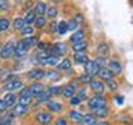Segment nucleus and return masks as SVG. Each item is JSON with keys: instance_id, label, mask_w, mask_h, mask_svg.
Instances as JSON below:
<instances>
[{"instance_id": "a19ab883", "label": "nucleus", "mask_w": 133, "mask_h": 125, "mask_svg": "<svg viewBox=\"0 0 133 125\" xmlns=\"http://www.w3.org/2000/svg\"><path fill=\"white\" fill-rule=\"evenodd\" d=\"M68 29H69V31H75V29H78V24L75 22L74 20L69 21V22H68Z\"/></svg>"}, {"instance_id": "cd10ccee", "label": "nucleus", "mask_w": 133, "mask_h": 125, "mask_svg": "<svg viewBox=\"0 0 133 125\" xmlns=\"http://www.w3.org/2000/svg\"><path fill=\"white\" fill-rule=\"evenodd\" d=\"M47 107H49V110L50 111H61L62 110V106L60 103H57V102H49L47 103Z\"/></svg>"}, {"instance_id": "f704fd0d", "label": "nucleus", "mask_w": 133, "mask_h": 125, "mask_svg": "<svg viewBox=\"0 0 133 125\" xmlns=\"http://www.w3.org/2000/svg\"><path fill=\"white\" fill-rule=\"evenodd\" d=\"M19 97H32V93L29 90V88H22V90L19 92Z\"/></svg>"}, {"instance_id": "c756f323", "label": "nucleus", "mask_w": 133, "mask_h": 125, "mask_svg": "<svg viewBox=\"0 0 133 125\" xmlns=\"http://www.w3.org/2000/svg\"><path fill=\"white\" fill-rule=\"evenodd\" d=\"M58 68L60 70H69L71 68V61L68 60V58H62V60L58 63Z\"/></svg>"}, {"instance_id": "58836bf2", "label": "nucleus", "mask_w": 133, "mask_h": 125, "mask_svg": "<svg viewBox=\"0 0 133 125\" xmlns=\"http://www.w3.org/2000/svg\"><path fill=\"white\" fill-rule=\"evenodd\" d=\"M32 97H19V104H22V106H28L29 103H31Z\"/></svg>"}, {"instance_id": "5701e85b", "label": "nucleus", "mask_w": 133, "mask_h": 125, "mask_svg": "<svg viewBox=\"0 0 133 125\" xmlns=\"http://www.w3.org/2000/svg\"><path fill=\"white\" fill-rule=\"evenodd\" d=\"M83 36H85L83 31H76L72 36H71V42H72L74 45L78 43V42H82V40H83Z\"/></svg>"}, {"instance_id": "423d86ee", "label": "nucleus", "mask_w": 133, "mask_h": 125, "mask_svg": "<svg viewBox=\"0 0 133 125\" xmlns=\"http://www.w3.org/2000/svg\"><path fill=\"white\" fill-rule=\"evenodd\" d=\"M29 90H31V93H32V97H39L40 95L44 93V86L42 85V83H32V85L29 86Z\"/></svg>"}, {"instance_id": "9b49d317", "label": "nucleus", "mask_w": 133, "mask_h": 125, "mask_svg": "<svg viewBox=\"0 0 133 125\" xmlns=\"http://www.w3.org/2000/svg\"><path fill=\"white\" fill-rule=\"evenodd\" d=\"M51 114H49V113H44V111H42L39 113V114L36 115V120L39 121L40 124H49L50 121H51Z\"/></svg>"}, {"instance_id": "6e6d98bb", "label": "nucleus", "mask_w": 133, "mask_h": 125, "mask_svg": "<svg viewBox=\"0 0 133 125\" xmlns=\"http://www.w3.org/2000/svg\"><path fill=\"white\" fill-rule=\"evenodd\" d=\"M2 47H3V46H2V45H0V52H2Z\"/></svg>"}, {"instance_id": "393cba45", "label": "nucleus", "mask_w": 133, "mask_h": 125, "mask_svg": "<svg viewBox=\"0 0 133 125\" xmlns=\"http://www.w3.org/2000/svg\"><path fill=\"white\" fill-rule=\"evenodd\" d=\"M93 114H94L96 117H101V118H104V117L108 115V108H107V106H105V107L96 108V110H93Z\"/></svg>"}, {"instance_id": "c03bdc74", "label": "nucleus", "mask_w": 133, "mask_h": 125, "mask_svg": "<svg viewBox=\"0 0 133 125\" xmlns=\"http://www.w3.org/2000/svg\"><path fill=\"white\" fill-rule=\"evenodd\" d=\"M81 102H82V100L78 99V97H72V99H71V104H72V106H76V104H79Z\"/></svg>"}, {"instance_id": "4be33fe9", "label": "nucleus", "mask_w": 133, "mask_h": 125, "mask_svg": "<svg viewBox=\"0 0 133 125\" xmlns=\"http://www.w3.org/2000/svg\"><path fill=\"white\" fill-rule=\"evenodd\" d=\"M25 53H26V47L22 45V42H18L17 43V49H15V56L22 57V56H25Z\"/></svg>"}, {"instance_id": "7ed1b4c3", "label": "nucleus", "mask_w": 133, "mask_h": 125, "mask_svg": "<svg viewBox=\"0 0 133 125\" xmlns=\"http://www.w3.org/2000/svg\"><path fill=\"white\" fill-rule=\"evenodd\" d=\"M22 86V82L19 81V79H17L15 77H10L8 78V81L6 82V86H4V89L8 90L10 93H12V90L18 89V88Z\"/></svg>"}, {"instance_id": "c85d7f7f", "label": "nucleus", "mask_w": 133, "mask_h": 125, "mask_svg": "<svg viewBox=\"0 0 133 125\" xmlns=\"http://www.w3.org/2000/svg\"><path fill=\"white\" fill-rule=\"evenodd\" d=\"M108 45H105V43H103V45H100L98 47H97V50H98V54H100V57H105L107 54H108Z\"/></svg>"}, {"instance_id": "ddd939ff", "label": "nucleus", "mask_w": 133, "mask_h": 125, "mask_svg": "<svg viewBox=\"0 0 133 125\" xmlns=\"http://www.w3.org/2000/svg\"><path fill=\"white\" fill-rule=\"evenodd\" d=\"M26 110H28V106H22V104H14L12 106V114L14 115H22L24 113H26Z\"/></svg>"}, {"instance_id": "2f4dec72", "label": "nucleus", "mask_w": 133, "mask_h": 125, "mask_svg": "<svg viewBox=\"0 0 133 125\" xmlns=\"http://www.w3.org/2000/svg\"><path fill=\"white\" fill-rule=\"evenodd\" d=\"M50 97H51V95H50L49 92H44V93H43V95H40L37 99H39V102H40V103H43V102L49 103V102H50Z\"/></svg>"}, {"instance_id": "f3484780", "label": "nucleus", "mask_w": 133, "mask_h": 125, "mask_svg": "<svg viewBox=\"0 0 133 125\" xmlns=\"http://www.w3.org/2000/svg\"><path fill=\"white\" fill-rule=\"evenodd\" d=\"M40 63H42L43 65H58V57H56V56H49V57L43 58Z\"/></svg>"}, {"instance_id": "473e14b6", "label": "nucleus", "mask_w": 133, "mask_h": 125, "mask_svg": "<svg viewBox=\"0 0 133 125\" xmlns=\"http://www.w3.org/2000/svg\"><path fill=\"white\" fill-rule=\"evenodd\" d=\"M44 24H46V18H44V17H37L36 21H35V27L36 28H43Z\"/></svg>"}, {"instance_id": "aec40b11", "label": "nucleus", "mask_w": 133, "mask_h": 125, "mask_svg": "<svg viewBox=\"0 0 133 125\" xmlns=\"http://www.w3.org/2000/svg\"><path fill=\"white\" fill-rule=\"evenodd\" d=\"M69 117H71V120L75 121V122H82V121H83V117H85V115H83L82 113L74 110V111L69 113Z\"/></svg>"}, {"instance_id": "3c124183", "label": "nucleus", "mask_w": 133, "mask_h": 125, "mask_svg": "<svg viewBox=\"0 0 133 125\" xmlns=\"http://www.w3.org/2000/svg\"><path fill=\"white\" fill-rule=\"evenodd\" d=\"M116 103H118V104H122V103H123V97L118 96V97H116Z\"/></svg>"}, {"instance_id": "dca6fc26", "label": "nucleus", "mask_w": 133, "mask_h": 125, "mask_svg": "<svg viewBox=\"0 0 133 125\" xmlns=\"http://www.w3.org/2000/svg\"><path fill=\"white\" fill-rule=\"evenodd\" d=\"M21 42H22V45H24L25 47H26V50H28L29 47H32V46H35V45L37 43V38L29 36V38H25V39H22Z\"/></svg>"}, {"instance_id": "b1692460", "label": "nucleus", "mask_w": 133, "mask_h": 125, "mask_svg": "<svg viewBox=\"0 0 133 125\" xmlns=\"http://www.w3.org/2000/svg\"><path fill=\"white\" fill-rule=\"evenodd\" d=\"M25 25H26V22H25V20L21 18V17H17V18L14 20V28L18 29V31H22V29L25 28Z\"/></svg>"}, {"instance_id": "72a5a7b5", "label": "nucleus", "mask_w": 133, "mask_h": 125, "mask_svg": "<svg viewBox=\"0 0 133 125\" xmlns=\"http://www.w3.org/2000/svg\"><path fill=\"white\" fill-rule=\"evenodd\" d=\"M47 92H49L51 96H54V95H60L61 92H62V89H61L60 86H51V88H49Z\"/></svg>"}, {"instance_id": "4c0bfd02", "label": "nucleus", "mask_w": 133, "mask_h": 125, "mask_svg": "<svg viewBox=\"0 0 133 125\" xmlns=\"http://www.w3.org/2000/svg\"><path fill=\"white\" fill-rule=\"evenodd\" d=\"M107 85H108V88H110L111 90H115L116 88H118V83H116L114 79H110V81H107Z\"/></svg>"}, {"instance_id": "f8f14e48", "label": "nucleus", "mask_w": 133, "mask_h": 125, "mask_svg": "<svg viewBox=\"0 0 133 125\" xmlns=\"http://www.w3.org/2000/svg\"><path fill=\"white\" fill-rule=\"evenodd\" d=\"M86 49H87L86 40H82V42H78V43L72 45V50H74L75 53H85Z\"/></svg>"}, {"instance_id": "a878e982", "label": "nucleus", "mask_w": 133, "mask_h": 125, "mask_svg": "<svg viewBox=\"0 0 133 125\" xmlns=\"http://www.w3.org/2000/svg\"><path fill=\"white\" fill-rule=\"evenodd\" d=\"M57 31L60 35H65L66 31H68V22H66V21H61V22L57 25Z\"/></svg>"}, {"instance_id": "c9c22d12", "label": "nucleus", "mask_w": 133, "mask_h": 125, "mask_svg": "<svg viewBox=\"0 0 133 125\" xmlns=\"http://www.w3.org/2000/svg\"><path fill=\"white\" fill-rule=\"evenodd\" d=\"M79 81H81V82H83V83H90L91 81H93V78H91L90 75L85 74V75H82V77L79 78Z\"/></svg>"}, {"instance_id": "4d7b16f0", "label": "nucleus", "mask_w": 133, "mask_h": 125, "mask_svg": "<svg viewBox=\"0 0 133 125\" xmlns=\"http://www.w3.org/2000/svg\"><path fill=\"white\" fill-rule=\"evenodd\" d=\"M40 125H49V124H40Z\"/></svg>"}, {"instance_id": "f257e3e1", "label": "nucleus", "mask_w": 133, "mask_h": 125, "mask_svg": "<svg viewBox=\"0 0 133 125\" xmlns=\"http://www.w3.org/2000/svg\"><path fill=\"white\" fill-rule=\"evenodd\" d=\"M15 49H17V43L14 40H8L6 45L2 47L0 52V57L2 58H8L11 56H15Z\"/></svg>"}, {"instance_id": "e433bc0d", "label": "nucleus", "mask_w": 133, "mask_h": 125, "mask_svg": "<svg viewBox=\"0 0 133 125\" xmlns=\"http://www.w3.org/2000/svg\"><path fill=\"white\" fill-rule=\"evenodd\" d=\"M56 15H57V8H56V7H49V8H47V17H50V18H54Z\"/></svg>"}, {"instance_id": "0eeeda50", "label": "nucleus", "mask_w": 133, "mask_h": 125, "mask_svg": "<svg viewBox=\"0 0 133 125\" xmlns=\"http://www.w3.org/2000/svg\"><path fill=\"white\" fill-rule=\"evenodd\" d=\"M90 88H91V90H93L96 95H103L104 83L101 81H96V79H93V81L90 82Z\"/></svg>"}, {"instance_id": "603ef678", "label": "nucleus", "mask_w": 133, "mask_h": 125, "mask_svg": "<svg viewBox=\"0 0 133 125\" xmlns=\"http://www.w3.org/2000/svg\"><path fill=\"white\" fill-rule=\"evenodd\" d=\"M37 46H39V49H46V47H47V45H46V43H39Z\"/></svg>"}, {"instance_id": "bb28decb", "label": "nucleus", "mask_w": 133, "mask_h": 125, "mask_svg": "<svg viewBox=\"0 0 133 125\" xmlns=\"http://www.w3.org/2000/svg\"><path fill=\"white\" fill-rule=\"evenodd\" d=\"M24 20H25V22H26V24H33V22H35V21H36V12H35V10L29 11L28 14L25 15Z\"/></svg>"}, {"instance_id": "1a4fd4ad", "label": "nucleus", "mask_w": 133, "mask_h": 125, "mask_svg": "<svg viewBox=\"0 0 133 125\" xmlns=\"http://www.w3.org/2000/svg\"><path fill=\"white\" fill-rule=\"evenodd\" d=\"M108 70H110L112 74H119L121 71H122V65L119 64V61L111 60L110 63H108Z\"/></svg>"}, {"instance_id": "a18cd8bd", "label": "nucleus", "mask_w": 133, "mask_h": 125, "mask_svg": "<svg viewBox=\"0 0 133 125\" xmlns=\"http://www.w3.org/2000/svg\"><path fill=\"white\" fill-rule=\"evenodd\" d=\"M56 125H68V122H66V120H64V118H58Z\"/></svg>"}, {"instance_id": "6ab92c4d", "label": "nucleus", "mask_w": 133, "mask_h": 125, "mask_svg": "<svg viewBox=\"0 0 133 125\" xmlns=\"http://www.w3.org/2000/svg\"><path fill=\"white\" fill-rule=\"evenodd\" d=\"M85 125H96L97 121H96V115L94 114H87L83 117V121H82Z\"/></svg>"}, {"instance_id": "20e7f679", "label": "nucleus", "mask_w": 133, "mask_h": 125, "mask_svg": "<svg viewBox=\"0 0 133 125\" xmlns=\"http://www.w3.org/2000/svg\"><path fill=\"white\" fill-rule=\"evenodd\" d=\"M65 53H66V45H64V43H56L51 49H50V54H51V56H56V57H60Z\"/></svg>"}, {"instance_id": "39448f33", "label": "nucleus", "mask_w": 133, "mask_h": 125, "mask_svg": "<svg viewBox=\"0 0 133 125\" xmlns=\"http://www.w3.org/2000/svg\"><path fill=\"white\" fill-rule=\"evenodd\" d=\"M85 70H86V74L87 75H90L91 78L94 77V75H97L98 74V71H100V67L96 64V61H87L86 64H85Z\"/></svg>"}, {"instance_id": "ea45409f", "label": "nucleus", "mask_w": 133, "mask_h": 125, "mask_svg": "<svg viewBox=\"0 0 133 125\" xmlns=\"http://www.w3.org/2000/svg\"><path fill=\"white\" fill-rule=\"evenodd\" d=\"M21 32H22V35H32V33H33V28L32 27H25Z\"/></svg>"}, {"instance_id": "412c9836", "label": "nucleus", "mask_w": 133, "mask_h": 125, "mask_svg": "<svg viewBox=\"0 0 133 125\" xmlns=\"http://www.w3.org/2000/svg\"><path fill=\"white\" fill-rule=\"evenodd\" d=\"M15 100H17L15 95H12V93H8V95H6V96H4L3 102L6 103L8 107H11V106H14V104H15Z\"/></svg>"}, {"instance_id": "79ce46f5", "label": "nucleus", "mask_w": 133, "mask_h": 125, "mask_svg": "<svg viewBox=\"0 0 133 125\" xmlns=\"http://www.w3.org/2000/svg\"><path fill=\"white\" fill-rule=\"evenodd\" d=\"M76 97H78V99H81V100L85 99V97H86V89H82V90L76 95Z\"/></svg>"}, {"instance_id": "8fccbe9b", "label": "nucleus", "mask_w": 133, "mask_h": 125, "mask_svg": "<svg viewBox=\"0 0 133 125\" xmlns=\"http://www.w3.org/2000/svg\"><path fill=\"white\" fill-rule=\"evenodd\" d=\"M75 22H76V24H79V22H82V21H83V18H82V15H76V17H75Z\"/></svg>"}, {"instance_id": "a211bd4d", "label": "nucleus", "mask_w": 133, "mask_h": 125, "mask_svg": "<svg viewBox=\"0 0 133 125\" xmlns=\"http://www.w3.org/2000/svg\"><path fill=\"white\" fill-rule=\"evenodd\" d=\"M74 60H75L76 64H86V63L89 61V58H87V56L85 53H75Z\"/></svg>"}, {"instance_id": "09e8293b", "label": "nucleus", "mask_w": 133, "mask_h": 125, "mask_svg": "<svg viewBox=\"0 0 133 125\" xmlns=\"http://www.w3.org/2000/svg\"><path fill=\"white\" fill-rule=\"evenodd\" d=\"M11 124H12V121H11V120L3 118V121H2V124H0V125H11Z\"/></svg>"}, {"instance_id": "6e6552de", "label": "nucleus", "mask_w": 133, "mask_h": 125, "mask_svg": "<svg viewBox=\"0 0 133 125\" xmlns=\"http://www.w3.org/2000/svg\"><path fill=\"white\" fill-rule=\"evenodd\" d=\"M62 96L64 97H66V99H72L74 96H75V85L74 83H71V85H66V86H64L62 88Z\"/></svg>"}, {"instance_id": "49530a36", "label": "nucleus", "mask_w": 133, "mask_h": 125, "mask_svg": "<svg viewBox=\"0 0 133 125\" xmlns=\"http://www.w3.org/2000/svg\"><path fill=\"white\" fill-rule=\"evenodd\" d=\"M46 75H47L49 78H51V79H54V78H58V75H57V74H54V71H50V72H49V74H46Z\"/></svg>"}, {"instance_id": "de8ad7c7", "label": "nucleus", "mask_w": 133, "mask_h": 125, "mask_svg": "<svg viewBox=\"0 0 133 125\" xmlns=\"http://www.w3.org/2000/svg\"><path fill=\"white\" fill-rule=\"evenodd\" d=\"M0 8L7 10V8H8V3H7V2H0Z\"/></svg>"}, {"instance_id": "4468645a", "label": "nucleus", "mask_w": 133, "mask_h": 125, "mask_svg": "<svg viewBox=\"0 0 133 125\" xmlns=\"http://www.w3.org/2000/svg\"><path fill=\"white\" fill-rule=\"evenodd\" d=\"M35 12L36 15L39 17H44V12H47V6H46V3H37L35 6Z\"/></svg>"}, {"instance_id": "2eb2a0df", "label": "nucleus", "mask_w": 133, "mask_h": 125, "mask_svg": "<svg viewBox=\"0 0 133 125\" xmlns=\"http://www.w3.org/2000/svg\"><path fill=\"white\" fill-rule=\"evenodd\" d=\"M97 75H98L100 78L105 79V81H110V79H112V75H114V74H112L108 68H104V67H103V68H100V71H98Z\"/></svg>"}, {"instance_id": "5fc2aeb1", "label": "nucleus", "mask_w": 133, "mask_h": 125, "mask_svg": "<svg viewBox=\"0 0 133 125\" xmlns=\"http://www.w3.org/2000/svg\"><path fill=\"white\" fill-rule=\"evenodd\" d=\"M2 121H3V117H2V113H0V124H2Z\"/></svg>"}, {"instance_id": "f03ea898", "label": "nucleus", "mask_w": 133, "mask_h": 125, "mask_svg": "<svg viewBox=\"0 0 133 125\" xmlns=\"http://www.w3.org/2000/svg\"><path fill=\"white\" fill-rule=\"evenodd\" d=\"M105 106H107L105 97L101 95H96L94 97L89 99V107L91 110H96V108H100V107H105Z\"/></svg>"}, {"instance_id": "37998d69", "label": "nucleus", "mask_w": 133, "mask_h": 125, "mask_svg": "<svg viewBox=\"0 0 133 125\" xmlns=\"http://www.w3.org/2000/svg\"><path fill=\"white\" fill-rule=\"evenodd\" d=\"M7 108H8V106H7V104L4 103L3 100H0V113H2V111H6Z\"/></svg>"}, {"instance_id": "864d4df0", "label": "nucleus", "mask_w": 133, "mask_h": 125, "mask_svg": "<svg viewBox=\"0 0 133 125\" xmlns=\"http://www.w3.org/2000/svg\"><path fill=\"white\" fill-rule=\"evenodd\" d=\"M96 125H110V124H108V122H105V121H103V122H97Z\"/></svg>"}, {"instance_id": "7c9ffc66", "label": "nucleus", "mask_w": 133, "mask_h": 125, "mask_svg": "<svg viewBox=\"0 0 133 125\" xmlns=\"http://www.w3.org/2000/svg\"><path fill=\"white\" fill-rule=\"evenodd\" d=\"M8 27H10V21L6 20V18H0V32L7 31Z\"/></svg>"}, {"instance_id": "9d476101", "label": "nucleus", "mask_w": 133, "mask_h": 125, "mask_svg": "<svg viewBox=\"0 0 133 125\" xmlns=\"http://www.w3.org/2000/svg\"><path fill=\"white\" fill-rule=\"evenodd\" d=\"M28 75H29V78L36 79V81H37V79H42V78H43L44 75H46V72H44L43 70H40V68H33V70L29 71Z\"/></svg>"}]
</instances>
